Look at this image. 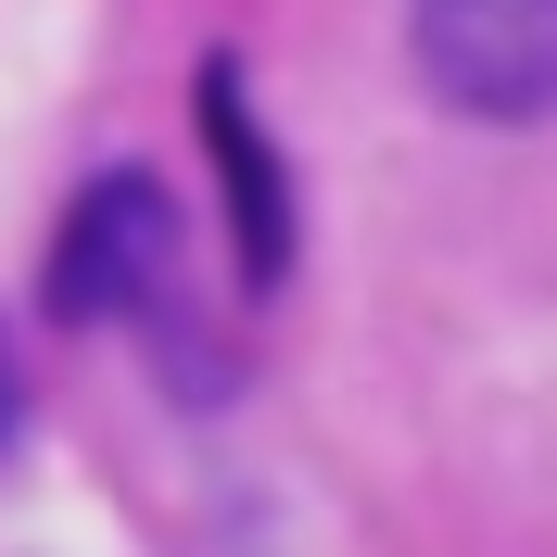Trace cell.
I'll return each instance as SVG.
<instances>
[{"label":"cell","mask_w":557,"mask_h":557,"mask_svg":"<svg viewBox=\"0 0 557 557\" xmlns=\"http://www.w3.org/2000/svg\"><path fill=\"white\" fill-rule=\"evenodd\" d=\"M26 444V368H13V330H0V456Z\"/></svg>","instance_id":"4"},{"label":"cell","mask_w":557,"mask_h":557,"mask_svg":"<svg viewBox=\"0 0 557 557\" xmlns=\"http://www.w3.org/2000/svg\"><path fill=\"white\" fill-rule=\"evenodd\" d=\"M406 51L431 76V102L469 127H545L557 114V0H418Z\"/></svg>","instance_id":"2"},{"label":"cell","mask_w":557,"mask_h":557,"mask_svg":"<svg viewBox=\"0 0 557 557\" xmlns=\"http://www.w3.org/2000/svg\"><path fill=\"white\" fill-rule=\"evenodd\" d=\"M190 102H203V152H215V190H228V228H242V278L278 292V278H292V177H278V152H267V114H253L242 51H203Z\"/></svg>","instance_id":"3"},{"label":"cell","mask_w":557,"mask_h":557,"mask_svg":"<svg viewBox=\"0 0 557 557\" xmlns=\"http://www.w3.org/2000/svg\"><path fill=\"white\" fill-rule=\"evenodd\" d=\"M38 305L64 330H102V317H165L177 305V203L152 165H102L64 203V242H51V278Z\"/></svg>","instance_id":"1"}]
</instances>
